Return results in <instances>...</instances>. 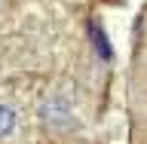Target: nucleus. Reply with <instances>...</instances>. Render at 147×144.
<instances>
[{
    "mask_svg": "<svg viewBox=\"0 0 147 144\" xmlns=\"http://www.w3.org/2000/svg\"><path fill=\"white\" fill-rule=\"evenodd\" d=\"M40 120L52 132H74V129L80 126V117H77L74 101L67 95H61V92H52V95H46L40 101Z\"/></svg>",
    "mask_w": 147,
    "mask_h": 144,
    "instance_id": "obj_1",
    "label": "nucleus"
},
{
    "mask_svg": "<svg viewBox=\"0 0 147 144\" xmlns=\"http://www.w3.org/2000/svg\"><path fill=\"white\" fill-rule=\"evenodd\" d=\"M16 126H18L16 107H12V104H6V101H0V141L12 135V132H16Z\"/></svg>",
    "mask_w": 147,
    "mask_h": 144,
    "instance_id": "obj_2",
    "label": "nucleus"
}]
</instances>
